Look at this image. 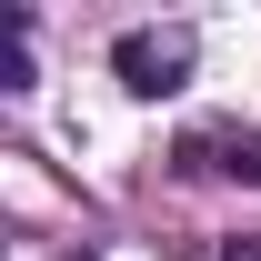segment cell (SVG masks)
Listing matches in <instances>:
<instances>
[{
  "instance_id": "obj_1",
  "label": "cell",
  "mask_w": 261,
  "mask_h": 261,
  "mask_svg": "<svg viewBox=\"0 0 261 261\" xmlns=\"http://www.w3.org/2000/svg\"><path fill=\"white\" fill-rule=\"evenodd\" d=\"M111 70H121L141 100L181 91V70H191V31H121V40H111Z\"/></svg>"
},
{
  "instance_id": "obj_2",
  "label": "cell",
  "mask_w": 261,
  "mask_h": 261,
  "mask_svg": "<svg viewBox=\"0 0 261 261\" xmlns=\"http://www.w3.org/2000/svg\"><path fill=\"white\" fill-rule=\"evenodd\" d=\"M171 161L191 171V181H251V191H261V141H251V130H181Z\"/></svg>"
},
{
  "instance_id": "obj_3",
  "label": "cell",
  "mask_w": 261,
  "mask_h": 261,
  "mask_svg": "<svg viewBox=\"0 0 261 261\" xmlns=\"http://www.w3.org/2000/svg\"><path fill=\"white\" fill-rule=\"evenodd\" d=\"M211 261H261V241H221V251H211Z\"/></svg>"
}]
</instances>
